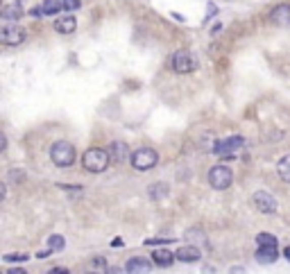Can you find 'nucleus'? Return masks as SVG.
<instances>
[{
    "label": "nucleus",
    "mask_w": 290,
    "mask_h": 274,
    "mask_svg": "<svg viewBox=\"0 0 290 274\" xmlns=\"http://www.w3.org/2000/svg\"><path fill=\"white\" fill-rule=\"evenodd\" d=\"M234 182V173L227 165H213L209 170V184L213 190H227Z\"/></svg>",
    "instance_id": "obj_6"
},
{
    "label": "nucleus",
    "mask_w": 290,
    "mask_h": 274,
    "mask_svg": "<svg viewBox=\"0 0 290 274\" xmlns=\"http://www.w3.org/2000/svg\"><path fill=\"white\" fill-rule=\"evenodd\" d=\"M256 245L259 247H277V236H272V233H259L256 236Z\"/></svg>",
    "instance_id": "obj_20"
},
{
    "label": "nucleus",
    "mask_w": 290,
    "mask_h": 274,
    "mask_svg": "<svg viewBox=\"0 0 290 274\" xmlns=\"http://www.w3.org/2000/svg\"><path fill=\"white\" fill-rule=\"evenodd\" d=\"M48 245H50L55 252H61V249L66 247V241H64V236H59V233H52V236L48 238Z\"/></svg>",
    "instance_id": "obj_21"
},
{
    "label": "nucleus",
    "mask_w": 290,
    "mask_h": 274,
    "mask_svg": "<svg viewBox=\"0 0 290 274\" xmlns=\"http://www.w3.org/2000/svg\"><path fill=\"white\" fill-rule=\"evenodd\" d=\"M175 258H177V254H172L170 249H154L152 252V261L159 267H170L175 263Z\"/></svg>",
    "instance_id": "obj_14"
},
{
    "label": "nucleus",
    "mask_w": 290,
    "mask_h": 274,
    "mask_svg": "<svg viewBox=\"0 0 290 274\" xmlns=\"http://www.w3.org/2000/svg\"><path fill=\"white\" fill-rule=\"evenodd\" d=\"M277 175L283 184H290V154H286L283 159H279L277 163Z\"/></svg>",
    "instance_id": "obj_18"
},
{
    "label": "nucleus",
    "mask_w": 290,
    "mask_h": 274,
    "mask_svg": "<svg viewBox=\"0 0 290 274\" xmlns=\"http://www.w3.org/2000/svg\"><path fill=\"white\" fill-rule=\"evenodd\" d=\"M23 175H25L23 170H12V173H9V177H12L14 182H23Z\"/></svg>",
    "instance_id": "obj_26"
},
{
    "label": "nucleus",
    "mask_w": 290,
    "mask_h": 274,
    "mask_svg": "<svg viewBox=\"0 0 290 274\" xmlns=\"http://www.w3.org/2000/svg\"><path fill=\"white\" fill-rule=\"evenodd\" d=\"M7 274H25V270H23V267H18V270L12 267V270H7Z\"/></svg>",
    "instance_id": "obj_29"
},
{
    "label": "nucleus",
    "mask_w": 290,
    "mask_h": 274,
    "mask_svg": "<svg viewBox=\"0 0 290 274\" xmlns=\"http://www.w3.org/2000/svg\"><path fill=\"white\" fill-rule=\"evenodd\" d=\"M197 66H200V61H197V57L191 50H177L172 55V68H175V73L188 75V73L197 71Z\"/></svg>",
    "instance_id": "obj_5"
},
{
    "label": "nucleus",
    "mask_w": 290,
    "mask_h": 274,
    "mask_svg": "<svg viewBox=\"0 0 290 274\" xmlns=\"http://www.w3.org/2000/svg\"><path fill=\"white\" fill-rule=\"evenodd\" d=\"M41 7L46 16H55V14H59L64 9V0H43Z\"/></svg>",
    "instance_id": "obj_19"
},
{
    "label": "nucleus",
    "mask_w": 290,
    "mask_h": 274,
    "mask_svg": "<svg viewBox=\"0 0 290 274\" xmlns=\"http://www.w3.org/2000/svg\"><path fill=\"white\" fill-rule=\"evenodd\" d=\"M277 258H279L277 247H259L256 249V261H259L261 265H272Z\"/></svg>",
    "instance_id": "obj_15"
},
{
    "label": "nucleus",
    "mask_w": 290,
    "mask_h": 274,
    "mask_svg": "<svg viewBox=\"0 0 290 274\" xmlns=\"http://www.w3.org/2000/svg\"><path fill=\"white\" fill-rule=\"evenodd\" d=\"M148 245H170V243H175L172 238H166V241H161V238H152V241H145Z\"/></svg>",
    "instance_id": "obj_25"
},
{
    "label": "nucleus",
    "mask_w": 290,
    "mask_h": 274,
    "mask_svg": "<svg viewBox=\"0 0 290 274\" xmlns=\"http://www.w3.org/2000/svg\"><path fill=\"white\" fill-rule=\"evenodd\" d=\"M245 148V139L243 136H229L225 141H215L213 145V154L218 159H225V161H234L236 154Z\"/></svg>",
    "instance_id": "obj_3"
},
{
    "label": "nucleus",
    "mask_w": 290,
    "mask_h": 274,
    "mask_svg": "<svg viewBox=\"0 0 290 274\" xmlns=\"http://www.w3.org/2000/svg\"><path fill=\"white\" fill-rule=\"evenodd\" d=\"M55 272H59V274H68V270H66V267H52L50 274H55Z\"/></svg>",
    "instance_id": "obj_28"
},
{
    "label": "nucleus",
    "mask_w": 290,
    "mask_h": 274,
    "mask_svg": "<svg viewBox=\"0 0 290 274\" xmlns=\"http://www.w3.org/2000/svg\"><path fill=\"white\" fill-rule=\"evenodd\" d=\"M0 16H3L5 21H18V18L23 16V7L18 3H5L3 9H0Z\"/></svg>",
    "instance_id": "obj_16"
},
{
    "label": "nucleus",
    "mask_w": 290,
    "mask_h": 274,
    "mask_svg": "<svg viewBox=\"0 0 290 274\" xmlns=\"http://www.w3.org/2000/svg\"><path fill=\"white\" fill-rule=\"evenodd\" d=\"M152 258H143V256H134L125 263V272L129 274H141V272H150L152 270Z\"/></svg>",
    "instance_id": "obj_10"
},
{
    "label": "nucleus",
    "mask_w": 290,
    "mask_h": 274,
    "mask_svg": "<svg viewBox=\"0 0 290 274\" xmlns=\"http://www.w3.org/2000/svg\"><path fill=\"white\" fill-rule=\"evenodd\" d=\"M252 204H254L256 211L263 213V215H274L277 213V209H279L277 197L270 195V193H265V190H259V193L252 195Z\"/></svg>",
    "instance_id": "obj_7"
},
{
    "label": "nucleus",
    "mask_w": 290,
    "mask_h": 274,
    "mask_svg": "<svg viewBox=\"0 0 290 274\" xmlns=\"http://www.w3.org/2000/svg\"><path fill=\"white\" fill-rule=\"evenodd\" d=\"M82 7V0H64V9L66 12H77Z\"/></svg>",
    "instance_id": "obj_23"
},
{
    "label": "nucleus",
    "mask_w": 290,
    "mask_h": 274,
    "mask_svg": "<svg viewBox=\"0 0 290 274\" xmlns=\"http://www.w3.org/2000/svg\"><path fill=\"white\" fill-rule=\"evenodd\" d=\"M3 261H5V263H9V261H21V263H25V261H27V254H7Z\"/></svg>",
    "instance_id": "obj_24"
},
{
    "label": "nucleus",
    "mask_w": 290,
    "mask_h": 274,
    "mask_svg": "<svg viewBox=\"0 0 290 274\" xmlns=\"http://www.w3.org/2000/svg\"><path fill=\"white\" fill-rule=\"evenodd\" d=\"M109 154H111V161L114 163H123V161H127L129 156V148L127 143H123V141H114V143L109 145Z\"/></svg>",
    "instance_id": "obj_11"
},
{
    "label": "nucleus",
    "mask_w": 290,
    "mask_h": 274,
    "mask_svg": "<svg viewBox=\"0 0 290 274\" xmlns=\"http://www.w3.org/2000/svg\"><path fill=\"white\" fill-rule=\"evenodd\" d=\"M30 16H34V18H43V16H46V14H43V7H41V5H39V7H32Z\"/></svg>",
    "instance_id": "obj_27"
},
{
    "label": "nucleus",
    "mask_w": 290,
    "mask_h": 274,
    "mask_svg": "<svg viewBox=\"0 0 290 274\" xmlns=\"http://www.w3.org/2000/svg\"><path fill=\"white\" fill-rule=\"evenodd\" d=\"M283 258H286V261L290 263V245H288V247H286V249H283Z\"/></svg>",
    "instance_id": "obj_30"
},
{
    "label": "nucleus",
    "mask_w": 290,
    "mask_h": 274,
    "mask_svg": "<svg viewBox=\"0 0 290 274\" xmlns=\"http://www.w3.org/2000/svg\"><path fill=\"white\" fill-rule=\"evenodd\" d=\"M25 41V30L18 25H3L0 30V43L3 46H21Z\"/></svg>",
    "instance_id": "obj_8"
},
{
    "label": "nucleus",
    "mask_w": 290,
    "mask_h": 274,
    "mask_svg": "<svg viewBox=\"0 0 290 274\" xmlns=\"http://www.w3.org/2000/svg\"><path fill=\"white\" fill-rule=\"evenodd\" d=\"M270 23L277 27H288L290 25V5H277V7L270 12Z\"/></svg>",
    "instance_id": "obj_9"
},
{
    "label": "nucleus",
    "mask_w": 290,
    "mask_h": 274,
    "mask_svg": "<svg viewBox=\"0 0 290 274\" xmlns=\"http://www.w3.org/2000/svg\"><path fill=\"white\" fill-rule=\"evenodd\" d=\"M175 254H177V261H182V263H197L202 258L200 247H195V245H186V247L177 249Z\"/></svg>",
    "instance_id": "obj_12"
},
{
    "label": "nucleus",
    "mask_w": 290,
    "mask_h": 274,
    "mask_svg": "<svg viewBox=\"0 0 290 274\" xmlns=\"http://www.w3.org/2000/svg\"><path fill=\"white\" fill-rule=\"evenodd\" d=\"M77 159L75 145L68 143V141H55L50 145V161L57 165V168H70Z\"/></svg>",
    "instance_id": "obj_2"
},
{
    "label": "nucleus",
    "mask_w": 290,
    "mask_h": 274,
    "mask_svg": "<svg viewBox=\"0 0 290 274\" xmlns=\"http://www.w3.org/2000/svg\"><path fill=\"white\" fill-rule=\"evenodd\" d=\"M168 193H170V188H168V184H163V182H157V184H152V186H150V188H148L150 199H154V202H159V199H163Z\"/></svg>",
    "instance_id": "obj_17"
},
{
    "label": "nucleus",
    "mask_w": 290,
    "mask_h": 274,
    "mask_svg": "<svg viewBox=\"0 0 290 274\" xmlns=\"http://www.w3.org/2000/svg\"><path fill=\"white\" fill-rule=\"evenodd\" d=\"M129 163H132L134 170L145 173V170H152L154 165L159 163V154H157V150H152V148H141L129 156Z\"/></svg>",
    "instance_id": "obj_4"
},
{
    "label": "nucleus",
    "mask_w": 290,
    "mask_h": 274,
    "mask_svg": "<svg viewBox=\"0 0 290 274\" xmlns=\"http://www.w3.org/2000/svg\"><path fill=\"white\" fill-rule=\"evenodd\" d=\"M109 163H111V154L102 148H91V150H86L84 152V156H82V165H84V170L86 173H93V175L104 173V170L109 168Z\"/></svg>",
    "instance_id": "obj_1"
},
{
    "label": "nucleus",
    "mask_w": 290,
    "mask_h": 274,
    "mask_svg": "<svg viewBox=\"0 0 290 274\" xmlns=\"http://www.w3.org/2000/svg\"><path fill=\"white\" fill-rule=\"evenodd\" d=\"M91 267H93V270H98V272H107L109 267H107V261H104L102 256H95L93 261H91Z\"/></svg>",
    "instance_id": "obj_22"
},
{
    "label": "nucleus",
    "mask_w": 290,
    "mask_h": 274,
    "mask_svg": "<svg viewBox=\"0 0 290 274\" xmlns=\"http://www.w3.org/2000/svg\"><path fill=\"white\" fill-rule=\"evenodd\" d=\"M55 30L59 34H72L77 30V21L72 14H66V16H59L55 21Z\"/></svg>",
    "instance_id": "obj_13"
}]
</instances>
